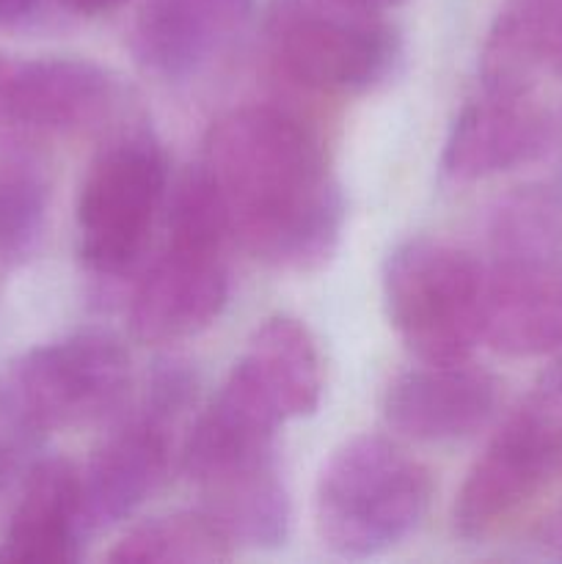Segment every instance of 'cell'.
I'll list each match as a JSON object with an SVG mask.
<instances>
[{
	"instance_id": "8",
	"label": "cell",
	"mask_w": 562,
	"mask_h": 564,
	"mask_svg": "<svg viewBox=\"0 0 562 564\" xmlns=\"http://www.w3.org/2000/svg\"><path fill=\"white\" fill-rule=\"evenodd\" d=\"M226 235L169 229V246L152 262L132 297L130 323L138 339L180 341L202 334L229 301Z\"/></svg>"
},
{
	"instance_id": "3",
	"label": "cell",
	"mask_w": 562,
	"mask_h": 564,
	"mask_svg": "<svg viewBox=\"0 0 562 564\" xmlns=\"http://www.w3.org/2000/svg\"><path fill=\"white\" fill-rule=\"evenodd\" d=\"M264 33L281 69L317 91H367L400 58V39L372 0H273Z\"/></svg>"
},
{
	"instance_id": "15",
	"label": "cell",
	"mask_w": 562,
	"mask_h": 564,
	"mask_svg": "<svg viewBox=\"0 0 562 564\" xmlns=\"http://www.w3.org/2000/svg\"><path fill=\"white\" fill-rule=\"evenodd\" d=\"M251 11L253 0H143L132 53L163 80H191L235 44Z\"/></svg>"
},
{
	"instance_id": "18",
	"label": "cell",
	"mask_w": 562,
	"mask_h": 564,
	"mask_svg": "<svg viewBox=\"0 0 562 564\" xmlns=\"http://www.w3.org/2000/svg\"><path fill=\"white\" fill-rule=\"evenodd\" d=\"M50 193L47 158L28 138H0V281L39 246Z\"/></svg>"
},
{
	"instance_id": "17",
	"label": "cell",
	"mask_w": 562,
	"mask_h": 564,
	"mask_svg": "<svg viewBox=\"0 0 562 564\" xmlns=\"http://www.w3.org/2000/svg\"><path fill=\"white\" fill-rule=\"evenodd\" d=\"M281 419L312 416L323 397V361L314 336L292 317L264 319L235 364Z\"/></svg>"
},
{
	"instance_id": "13",
	"label": "cell",
	"mask_w": 562,
	"mask_h": 564,
	"mask_svg": "<svg viewBox=\"0 0 562 564\" xmlns=\"http://www.w3.org/2000/svg\"><path fill=\"white\" fill-rule=\"evenodd\" d=\"M496 400V380L483 369L463 361H424L391 380L383 416L406 438L450 444L479 433L494 416Z\"/></svg>"
},
{
	"instance_id": "7",
	"label": "cell",
	"mask_w": 562,
	"mask_h": 564,
	"mask_svg": "<svg viewBox=\"0 0 562 564\" xmlns=\"http://www.w3.org/2000/svg\"><path fill=\"white\" fill-rule=\"evenodd\" d=\"M9 378L47 430L108 416L130 389V352L108 330H77L17 358Z\"/></svg>"
},
{
	"instance_id": "12",
	"label": "cell",
	"mask_w": 562,
	"mask_h": 564,
	"mask_svg": "<svg viewBox=\"0 0 562 564\" xmlns=\"http://www.w3.org/2000/svg\"><path fill=\"white\" fill-rule=\"evenodd\" d=\"M554 141V119L532 94L488 91L457 113L441 154L452 182H477L543 158Z\"/></svg>"
},
{
	"instance_id": "2",
	"label": "cell",
	"mask_w": 562,
	"mask_h": 564,
	"mask_svg": "<svg viewBox=\"0 0 562 564\" xmlns=\"http://www.w3.org/2000/svg\"><path fill=\"white\" fill-rule=\"evenodd\" d=\"M433 479L402 446L356 435L331 455L314 494V523L325 549L347 560L383 554L419 529Z\"/></svg>"
},
{
	"instance_id": "10",
	"label": "cell",
	"mask_w": 562,
	"mask_h": 564,
	"mask_svg": "<svg viewBox=\"0 0 562 564\" xmlns=\"http://www.w3.org/2000/svg\"><path fill=\"white\" fill-rule=\"evenodd\" d=\"M119 86L102 66L83 58L0 55V127L72 132L114 108Z\"/></svg>"
},
{
	"instance_id": "5",
	"label": "cell",
	"mask_w": 562,
	"mask_h": 564,
	"mask_svg": "<svg viewBox=\"0 0 562 564\" xmlns=\"http://www.w3.org/2000/svg\"><path fill=\"white\" fill-rule=\"evenodd\" d=\"M165 187V154L147 132L116 138L91 160L77 196V248L88 270L121 275L138 262Z\"/></svg>"
},
{
	"instance_id": "21",
	"label": "cell",
	"mask_w": 562,
	"mask_h": 564,
	"mask_svg": "<svg viewBox=\"0 0 562 564\" xmlns=\"http://www.w3.org/2000/svg\"><path fill=\"white\" fill-rule=\"evenodd\" d=\"M50 430L44 427L20 394L9 375L0 378V496L31 474L42 460V446Z\"/></svg>"
},
{
	"instance_id": "14",
	"label": "cell",
	"mask_w": 562,
	"mask_h": 564,
	"mask_svg": "<svg viewBox=\"0 0 562 564\" xmlns=\"http://www.w3.org/2000/svg\"><path fill=\"white\" fill-rule=\"evenodd\" d=\"M483 339L512 358L562 347V257H494L485 270Z\"/></svg>"
},
{
	"instance_id": "25",
	"label": "cell",
	"mask_w": 562,
	"mask_h": 564,
	"mask_svg": "<svg viewBox=\"0 0 562 564\" xmlns=\"http://www.w3.org/2000/svg\"><path fill=\"white\" fill-rule=\"evenodd\" d=\"M375 6H380V9H386V6H391V3H397V0H372Z\"/></svg>"
},
{
	"instance_id": "22",
	"label": "cell",
	"mask_w": 562,
	"mask_h": 564,
	"mask_svg": "<svg viewBox=\"0 0 562 564\" xmlns=\"http://www.w3.org/2000/svg\"><path fill=\"white\" fill-rule=\"evenodd\" d=\"M42 0H0V28H14L31 20Z\"/></svg>"
},
{
	"instance_id": "20",
	"label": "cell",
	"mask_w": 562,
	"mask_h": 564,
	"mask_svg": "<svg viewBox=\"0 0 562 564\" xmlns=\"http://www.w3.org/2000/svg\"><path fill=\"white\" fill-rule=\"evenodd\" d=\"M490 246L494 257H562V198L549 187H521L501 198Z\"/></svg>"
},
{
	"instance_id": "9",
	"label": "cell",
	"mask_w": 562,
	"mask_h": 564,
	"mask_svg": "<svg viewBox=\"0 0 562 564\" xmlns=\"http://www.w3.org/2000/svg\"><path fill=\"white\" fill-rule=\"evenodd\" d=\"M560 452L562 427L527 402L468 471L455 501V532L466 540L496 532L543 488Z\"/></svg>"
},
{
	"instance_id": "24",
	"label": "cell",
	"mask_w": 562,
	"mask_h": 564,
	"mask_svg": "<svg viewBox=\"0 0 562 564\" xmlns=\"http://www.w3.org/2000/svg\"><path fill=\"white\" fill-rule=\"evenodd\" d=\"M540 545H543L551 556L562 560V516H556L554 521H549V527L540 532Z\"/></svg>"
},
{
	"instance_id": "11",
	"label": "cell",
	"mask_w": 562,
	"mask_h": 564,
	"mask_svg": "<svg viewBox=\"0 0 562 564\" xmlns=\"http://www.w3.org/2000/svg\"><path fill=\"white\" fill-rule=\"evenodd\" d=\"M176 419L143 405L138 416L108 435L80 471L88 534L127 521L152 499L171 468V430Z\"/></svg>"
},
{
	"instance_id": "4",
	"label": "cell",
	"mask_w": 562,
	"mask_h": 564,
	"mask_svg": "<svg viewBox=\"0 0 562 564\" xmlns=\"http://www.w3.org/2000/svg\"><path fill=\"white\" fill-rule=\"evenodd\" d=\"M383 301L397 334L422 361H463L483 339L485 270L450 242H400L386 259Z\"/></svg>"
},
{
	"instance_id": "1",
	"label": "cell",
	"mask_w": 562,
	"mask_h": 564,
	"mask_svg": "<svg viewBox=\"0 0 562 564\" xmlns=\"http://www.w3.org/2000/svg\"><path fill=\"white\" fill-rule=\"evenodd\" d=\"M202 165L218 187L231 237L259 262L312 270L336 251L345 198L301 119L270 105L231 110L209 132Z\"/></svg>"
},
{
	"instance_id": "23",
	"label": "cell",
	"mask_w": 562,
	"mask_h": 564,
	"mask_svg": "<svg viewBox=\"0 0 562 564\" xmlns=\"http://www.w3.org/2000/svg\"><path fill=\"white\" fill-rule=\"evenodd\" d=\"M66 11L80 17H99V14H110V11L121 9L127 0H58Z\"/></svg>"
},
{
	"instance_id": "6",
	"label": "cell",
	"mask_w": 562,
	"mask_h": 564,
	"mask_svg": "<svg viewBox=\"0 0 562 564\" xmlns=\"http://www.w3.org/2000/svg\"><path fill=\"white\" fill-rule=\"evenodd\" d=\"M202 510L231 545L275 549L290 529V496L275 457V441L196 433L182 452Z\"/></svg>"
},
{
	"instance_id": "19",
	"label": "cell",
	"mask_w": 562,
	"mask_h": 564,
	"mask_svg": "<svg viewBox=\"0 0 562 564\" xmlns=\"http://www.w3.org/2000/svg\"><path fill=\"white\" fill-rule=\"evenodd\" d=\"M231 556V540L204 510L171 512L130 529L108 560L119 564H198Z\"/></svg>"
},
{
	"instance_id": "16",
	"label": "cell",
	"mask_w": 562,
	"mask_h": 564,
	"mask_svg": "<svg viewBox=\"0 0 562 564\" xmlns=\"http://www.w3.org/2000/svg\"><path fill=\"white\" fill-rule=\"evenodd\" d=\"M88 538L80 471L64 457H42L22 479V496L0 540V562L72 564Z\"/></svg>"
}]
</instances>
